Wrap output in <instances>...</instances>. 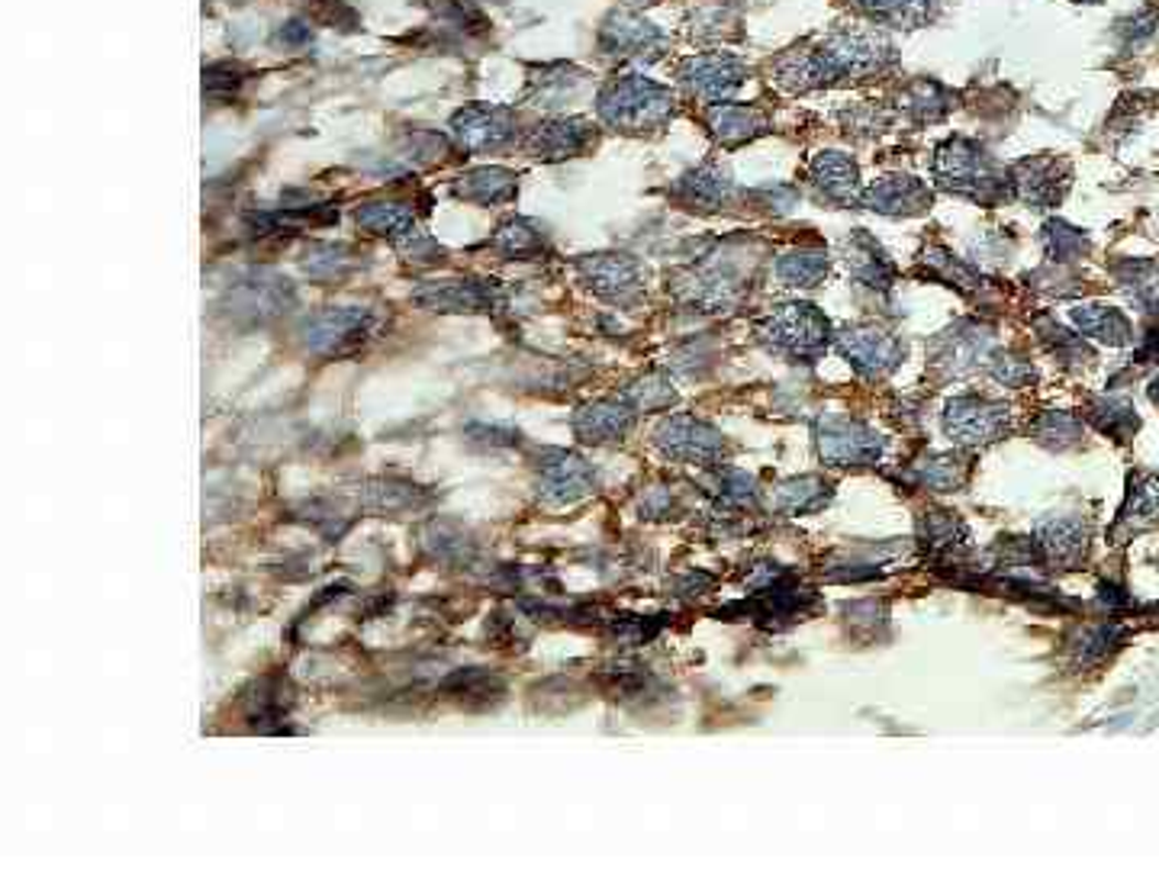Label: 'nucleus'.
Returning <instances> with one entry per match:
<instances>
[{
	"label": "nucleus",
	"instance_id": "nucleus-16",
	"mask_svg": "<svg viewBox=\"0 0 1159 869\" xmlns=\"http://www.w3.org/2000/svg\"><path fill=\"white\" fill-rule=\"evenodd\" d=\"M426 307H435V310H454V313H471V310H487L493 303L490 287L484 283H471V280H454V283H445L439 287L432 297H419Z\"/></svg>",
	"mask_w": 1159,
	"mask_h": 869
},
{
	"label": "nucleus",
	"instance_id": "nucleus-13",
	"mask_svg": "<svg viewBox=\"0 0 1159 869\" xmlns=\"http://www.w3.org/2000/svg\"><path fill=\"white\" fill-rule=\"evenodd\" d=\"M686 78H689V85L703 93V97H721V93L735 91V88H738V81H741L738 65H735L731 58H718V55L689 62Z\"/></svg>",
	"mask_w": 1159,
	"mask_h": 869
},
{
	"label": "nucleus",
	"instance_id": "nucleus-12",
	"mask_svg": "<svg viewBox=\"0 0 1159 869\" xmlns=\"http://www.w3.org/2000/svg\"><path fill=\"white\" fill-rule=\"evenodd\" d=\"M1072 320L1085 335H1092V338H1099L1105 345H1127L1130 335H1134L1127 316L1121 310H1112V307H1095V303L1092 307H1079V310H1072Z\"/></svg>",
	"mask_w": 1159,
	"mask_h": 869
},
{
	"label": "nucleus",
	"instance_id": "nucleus-26",
	"mask_svg": "<svg viewBox=\"0 0 1159 869\" xmlns=\"http://www.w3.org/2000/svg\"><path fill=\"white\" fill-rule=\"evenodd\" d=\"M828 275V261L818 252H793L780 258V277L793 287H815Z\"/></svg>",
	"mask_w": 1159,
	"mask_h": 869
},
{
	"label": "nucleus",
	"instance_id": "nucleus-21",
	"mask_svg": "<svg viewBox=\"0 0 1159 869\" xmlns=\"http://www.w3.org/2000/svg\"><path fill=\"white\" fill-rule=\"evenodd\" d=\"M357 223L364 230L377 232V235H412L416 223H412V213L402 210L397 203H367L364 210H357Z\"/></svg>",
	"mask_w": 1159,
	"mask_h": 869
},
{
	"label": "nucleus",
	"instance_id": "nucleus-24",
	"mask_svg": "<svg viewBox=\"0 0 1159 869\" xmlns=\"http://www.w3.org/2000/svg\"><path fill=\"white\" fill-rule=\"evenodd\" d=\"M1121 280L1127 283V290L1150 313H1159V265H1154V261H1127L1121 268Z\"/></svg>",
	"mask_w": 1159,
	"mask_h": 869
},
{
	"label": "nucleus",
	"instance_id": "nucleus-10",
	"mask_svg": "<svg viewBox=\"0 0 1159 869\" xmlns=\"http://www.w3.org/2000/svg\"><path fill=\"white\" fill-rule=\"evenodd\" d=\"M1089 538H1092L1089 525H1085V522H1075V519H1053V522H1047V525L1037 532V545H1040V550H1044L1053 564H1060V567L1079 564V560L1085 557V550H1089Z\"/></svg>",
	"mask_w": 1159,
	"mask_h": 869
},
{
	"label": "nucleus",
	"instance_id": "nucleus-2",
	"mask_svg": "<svg viewBox=\"0 0 1159 869\" xmlns=\"http://www.w3.org/2000/svg\"><path fill=\"white\" fill-rule=\"evenodd\" d=\"M937 175L947 187L970 193V197H989L992 190L1002 187V178L995 175L992 161L982 158V152H976L973 145H963V142H953L947 152H940Z\"/></svg>",
	"mask_w": 1159,
	"mask_h": 869
},
{
	"label": "nucleus",
	"instance_id": "nucleus-3",
	"mask_svg": "<svg viewBox=\"0 0 1159 869\" xmlns=\"http://www.w3.org/2000/svg\"><path fill=\"white\" fill-rule=\"evenodd\" d=\"M1008 428V410L1002 403H989L976 397L953 400L947 410V432L963 445H985L1002 438Z\"/></svg>",
	"mask_w": 1159,
	"mask_h": 869
},
{
	"label": "nucleus",
	"instance_id": "nucleus-27",
	"mask_svg": "<svg viewBox=\"0 0 1159 869\" xmlns=\"http://www.w3.org/2000/svg\"><path fill=\"white\" fill-rule=\"evenodd\" d=\"M1159 519V477H1144L1130 483L1127 505H1124V522H1157Z\"/></svg>",
	"mask_w": 1159,
	"mask_h": 869
},
{
	"label": "nucleus",
	"instance_id": "nucleus-32",
	"mask_svg": "<svg viewBox=\"0 0 1159 869\" xmlns=\"http://www.w3.org/2000/svg\"><path fill=\"white\" fill-rule=\"evenodd\" d=\"M1075 3H1099V0H1075Z\"/></svg>",
	"mask_w": 1159,
	"mask_h": 869
},
{
	"label": "nucleus",
	"instance_id": "nucleus-15",
	"mask_svg": "<svg viewBox=\"0 0 1159 869\" xmlns=\"http://www.w3.org/2000/svg\"><path fill=\"white\" fill-rule=\"evenodd\" d=\"M867 203L880 213H908V210H921L925 203V187L912 178H890V181H880L870 193H867Z\"/></svg>",
	"mask_w": 1159,
	"mask_h": 869
},
{
	"label": "nucleus",
	"instance_id": "nucleus-5",
	"mask_svg": "<svg viewBox=\"0 0 1159 869\" xmlns=\"http://www.w3.org/2000/svg\"><path fill=\"white\" fill-rule=\"evenodd\" d=\"M818 452L831 464H867L880 458V438L857 422H825L818 428Z\"/></svg>",
	"mask_w": 1159,
	"mask_h": 869
},
{
	"label": "nucleus",
	"instance_id": "nucleus-6",
	"mask_svg": "<svg viewBox=\"0 0 1159 869\" xmlns=\"http://www.w3.org/2000/svg\"><path fill=\"white\" fill-rule=\"evenodd\" d=\"M841 352L867 377H883L902 361V345L880 328H853L841 335Z\"/></svg>",
	"mask_w": 1159,
	"mask_h": 869
},
{
	"label": "nucleus",
	"instance_id": "nucleus-19",
	"mask_svg": "<svg viewBox=\"0 0 1159 869\" xmlns=\"http://www.w3.org/2000/svg\"><path fill=\"white\" fill-rule=\"evenodd\" d=\"M461 197L467 200H477V203H499V200H509L516 193V181L509 171H499V168H481V171H471L467 178H461Z\"/></svg>",
	"mask_w": 1159,
	"mask_h": 869
},
{
	"label": "nucleus",
	"instance_id": "nucleus-30",
	"mask_svg": "<svg viewBox=\"0 0 1159 869\" xmlns=\"http://www.w3.org/2000/svg\"><path fill=\"white\" fill-rule=\"evenodd\" d=\"M783 497H786V503H790L793 512H808V509H818V505L828 500V487H825L821 480H812V477H808V480L790 483V487L783 490Z\"/></svg>",
	"mask_w": 1159,
	"mask_h": 869
},
{
	"label": "nucleus",
	"instance_id": "nucleus-9",
	"mask_svg": "<svg viewBox=\"0 0 1159 869\" xmlns=\"http://www.w3.org/2000/svg\"><path fill=\"white\" fill-rule=\"evenodd\" d=\"M454 133L467 148H496L512 136V116L503 107H467L454 116Z\"/></svg>",
	"mask_w": 1159,
	"mask_h": 869
},
{
	"label": "nucleus",
	"instance_id": "nucleus-28",
	"mask_svg": "<svg viewBox=\"0 0 1159 869\" xmlns=\"http://www.w3.org/2000/svg\"><path fill=\"white\" fill-rule=\"evenodd\" d=\"M1034 432H1037V438H1040L1044 445L1063 452V448L1079 445L1082 425H1079V419H1072L1070 412H1047V415L1034 425Z\"/></svg>",
	"mask_w": 1159,
	"mask_h": 869
},
{
	"label": "nucleus",
	"instance_id": "nucleus-1",
	"mask_svg": "<svg viewBox=\"0 0 1159 869\" xmlns=\"http://www.w3.org/2000/svg\"><path fill=\"white\" fill-rule=\"evenodd\" d=\"M670 103H673V97L661 85H651L644 78H622L606 88L603 100H599V110L612 126L644 130V126L667 120Z\"/></svg>",
	"mask_w": 1159,
	"mask_h": 869
},
{
	"label": "nucleus",
	"instance_id": "nucleus-31",
	"mask_svg": "<svg viewBox=\"0 0 1159 869\" xmlns=\"http://www.w3.org/2000/svg\"><path fill=\"white\" fill-rule=\"evenodd\" d=\"M1150 397H1154V403H1159V380H1154V387H1150Z\"/></svg>",
	"mask_w": 1159,
	"mask_h": 869
},
{
	"label": "nucleus",
	"instance_id": "nucleus-8",
	"mask_svg": "<svg viewBox=\"0 0 1159 869\" xmlns=\"http://www.w3.org/2000/svg\"><path fill=\"white\" fill-rule=\"evenodd\" d=\"M658 442L667 455L686 460H713L721 455V435L696 419H673L658 432Z\"/></svg>",
	"mask_w": 1159,
	"mask_h": 869
},
{
	"label": "nucleus",
	"instance_id": "nucleus-7",
	"mask_svg": "<svg viewBox=\"0 0 1159 869\" xmlns=\"http://www.w3.org/2000/svg\"><path fill=\"white\" fill-rule=\"evenodd\" d=\"M371 328V316L361 310H325L307 325V345L312 352H345L357 345Z\"/></svg>",
	"mask_w": 1159,
	"mask_h": 869
},
{
	"label": "nucleus",
	"instance_id": "nucleus-23",
	"mask_svg": "<svg viewBox=\"0 0 1159 869\" xmlns=\"http://www.w3.org/2000/svg\"><path fill=\"white\" fill-rule=\"evenodd\" d=\"M1089 419L1095 422L1099 432L1112 435L1117 442H1127L1134 435V428H1137V412L1124 400H1099L1092 406V412H1089Z\"/></svg>",
	"mask_w": 1159,
	"mask_h": 869
},
{
	"label": "nucleus",
	"instance_id": "nucleus-25",
	"mask_svg": "<svg viewBox=\"0 0 1159 869\" xmlns=\"http://www.w3.org/2000/svg\"><path fill=\"white\" fill-rule=\"evenodd\" d=\"M713 130L725 142H744L754 136V130H760V113L748 107H718L713 110Z\"/></svg>",
	"mask_w": 1159,
	"mask_h": 869
},
{
	"label": "nucleus",
	"instance_id": "nucleus-14",
	"mask_svg": "<svg viewBox=\"0 0 1159 869\" xmlns=\"http://www.w3.org/2000/svg\"><path fill=\"white\" fill-rule=\"evenodd\" d=\"M631 428V412L619 403H599L577 415V432L586 442H609Z\"/></svg>",
	"mask_w": 1159,
	"mask_h": 869
},
{
	"label": "nucleus",
	"instance_id": "nucleus-29",
	"mask_svg": "<svg viewBox=\"0 0 1159 869\" xmlns=\"http://www.w3.org/2000/svg\"><path fill=\"white\" fill-rule=\"evenodd\" d=\"M1044 242H1047V252L1053 261H1072L1075 255H1082L1089 248L1085 235L1079 230H1070L1067 223H1050L1044 232Z\"/></svg>",
	"mask_w": 1159,
	"mask_h": 869
},
{
	"label": "nucleus",
	"instance_id": "nucleus-22",
	"mask_svg": "<svg viewBox=\"0 0 1159 869\" xmlns=\"http://www.w3.org/2000/svg\"><path fill=\"white\" fill-rule=\"evenodd\" d=\"M815 183L825 187L828 197L845 200V197L853 193V187H857V168H853V161L841 158L838 152H828V155H821V158L815 161Z\"/></svg>",
	"mask_w": 1159,
	"mask_h": 869
},
{
	"label": "nucleus",
	"instance_id": "nucleus-17",
	"mask_svg": "<svg viewBox=\"0 0 1159 869\" xmlns=\"http://www.w3.org/2000/svg\"><path fill=\"white\" fill-rule=\"evenodd\" d=\"M586 275H589V283L599 290V293H609V297H625L628 290L638 287V271L628 258H616V255H603L596 261H586Z\"/></svg>",
	"mask_w": 1159,
	"mask_h": 869
},
{
	"label": "nucleus",
	"instance_id": "nucleus-4",
	"mask_svg": "<svg viewBox=\"0 0 1159 869\" xmlns=\"http://www.w3.org/2000/svg\"><path fill=\"white\" fill-rule=\"evenodd\" d=\"M770 338L799 358H815L828 342V322L815 313V307H786L770 320Z\"/></svg>",
	"mask_w": 1159,
	"mask_h": 869
},
{
	"label": "nucleus",
	"instance_id": "nucleus-11",
	"mask_svg": "<svg viewBox=\"0 0 1159 869\" xmlns=\"http://www.w3.org/2000/svg\"><path fill=\"white\" fill-rule=\"evenodd\" d=\"M586 138H589V126L583 120H561V123L538 126L529 148L538 158H567V155H577Z\"/></svg>",
	"mask_w": 1159,
	"mask_h": 869
},
{
	"label": "nucleus",
	"instance_id": "nucleus-18",
	"mask_svg": "<svg viewBox=\"0 0 1159 869\" xmlns=\"http://www.w3.org/2000/svg\"><path fill=\"white\" fill-rule=\"evenodd\" d=\"M848 268L870 287H886L892 277L886 255L867 235H853L848 242Z\"/></svg>",
	"mask_w": 1159,
	"mask_h": 869
},
{
	"label": "nucleus",
	"instance_id": "nucleus-20",
	"mask_svg": "<svg viewBox=\"0 0 1159 869\" xmlns=\"http://www.w3.org/2000/svg\"><path fill=\"white\" fill-rule=\"evenodd\" d=\"M544 490L554 493L558 503H571V500H577V497H583L589 490V470L583 467V460L561 458L558 464L548 467Z\"/></svg>",
	"mask_w": 1159,
	"mask_h": 869
}]
</instances>
